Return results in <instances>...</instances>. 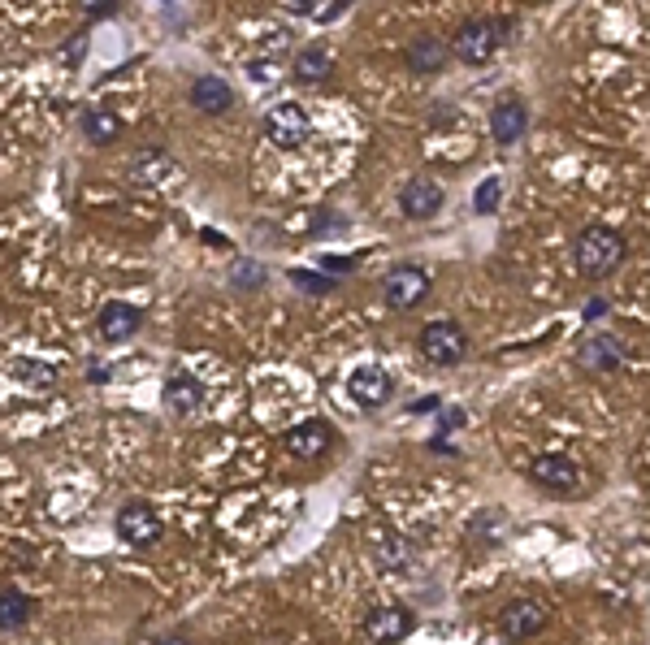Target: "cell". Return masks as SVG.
I'll list each match as a JSON object with an SVG mask.
<instances>
[{
    "mask_svg": "<svg viewBox=\"0 0 650 645\" xmlns=\"http://www.w3.org/2000/svg\"><path fill=\"white\" fill-rule=\"evenodd\" d=\"M83 135L91 139V143H113L117 135H122V122H117V113H109V109H100V104H91V109H83Z\"/></svg>",
    "mask_w": 650,
    "mask_h": 645,
    "instance_id": "cell-20",
    "label": "cell"
},
{
    "mask_svg": "<svg viewBox=\"0 0 650 645\" xmlns=\"http://www.w3.org/2000/svg\"><path fill=\"white\" fill-rule=\"evenodd\" d=\"M577 364L585 373H616V368L629 364V347H624V338H616V334L585 338L577 351Z\"/></svg>",
    "mask_w": 650,
    "mask_h": 645,
    "instance_id": "cell-9",
    "label": "cell"
},
{
    "mask_svg": "<svg viewBox=\"0 0 650 645\" xmlns=\"http://www.w3.org/2000/svg\"><path fill=\"white\" fill-rule=\"evenodd\" d=\"M624 239L616 230H607V226H590L577 239V269H581V278H607V273H616L624 265Z\"/></svg>",
    "mask_w": 650,
    "mask_h": 645,
    "instance_id": "cell-1",
    "label": "cell"
},
{
    "mask_svg": "<svg viewBox=\"0 0 650 645\" xmlns=\"http://www.w3.org/2000/svg\"><path fill=\"white\" fill-rule=\"evenodd\" d=\"M200 234H204L208 247H230V239H226V234H217V230H200Z\"/></svg>",
    "mask_w": 650,
    "mask_h": 645,
    "instance_id": "cell-28",
    "label": "cell"
},
{
    "mask_svg": "<svg viewBox=\"0 0 650 645\" xmlns=\"http://www.w3.org/2000/svg\"><path fill=\"white\" fill-rule=\"evenodd\" d=\"M31 598L18 594V589H0V628H26L31 620Z\"/></svg>",
    "mask_w": 650,
    "mask_h": 645,
    "instance_id": "cell-21",
    "label": "cell"
},
{
    "mask_svg": "<svg viewBox=\"0 0 650 645\" xmlns=\"http://www.w3.org/2000/svg\"><path fill=\"white\" fill-rule=\"evenodd\" d=\"M330 65H334V57L330 52H325L321 44H312V48H304L295 57V65H291V74H295V83H325V78H330Z\"/></svg>",
    "mask_w": 650,
    "mask_h": 645,
    "instance_id": "cell-19",
    "label": "cell"
},
{
    "mask_svg": "<svg viewBox=\"0 0 650 645\" xmlns=\"http://www.w3.org/2000/svg\"><path fill=\"white\" fill-rule=\"evenodd\" d=\"M416 628V615L408 607H373L364 615V637L373 645H399Z\"/></svg>",
    "mask_w": 650,
    "mask_h": 645,
    "instance_id": "cell-7",
    "label": "cell"
},
{
    "mask_svg": "<svg viewBox=\"0 0 650 645\" xmlns=\"http://www.w3.org/2000/svg\"><path fill=\"white\" fill-rule=\"evenodd\" d=\"M321 269H330V273H347V269H356V260H347V256H321Z\"/></svg>",
    "mask_w": 650,
    "mask_h": 645,
    "instance_id": "cell-25",
    "label": "cell"
},
{
    "mask_svg": "<svg viewBox=\"0 0 650 645\" xmlns=\"http://www.w3.org/2000/svg\"><path fill=\"white\" fill-rule=\"evenodd\" d=\"M330 442H334V433L321 425V420H304V425H295L291 433H286V451L299 455V459H317L330 451Z\"/></svg>",
    "mask_w": 650,
    "mask_h": 645,
    "instance_id": "cell-17",
    "label": "cell"
},
{
    "mask_svg": "<svg viewBox=\"0 0 650 645\" xmlns=\"http://www.w3.org/2000/svg\"><path fill=\"white\" fill-rule=\"evenodd\" d=\"M607 312V299H590V304H585V321H598Z\"/></svg>",
    "mask_w": 650,
    "mask_h": 645,
    "instance_id": "cell-27",
    "label": "cell"
},
{
    "mask_svg": "<svg viewBox=\"0 0 650 645\" xmlns=\"http://www.w3.org/2000/svg\"><path fill=\"white\" fill-rule=\"evenodd\" d=\"M442 200H447V195H442V187L434 178H412L408 187L399 191V208L403 213H408L412 221H429V217H438V208H442Z\"/></svg>",
    "mask_w": 650,
    "mask_h": 645,
    "instance_id": "cell-11",
    "label": "cell"
},
{
    "mask_svg": "<svg viewBox=\"0 0 650 645\" xmlns=\"http://www.w3.org/2000/svg\"><path fill=\"white\" fill-rule=\"evenodd\" d=\"M434 407H438V399H416V403L408 407V412H412V416H421V412H434Z\"/></svg>",
    "mask_w": 650,
    "mask_h": 645,
    "instance_id": "cell-29",
    "label": "cell"
},
{
    "mask_svg": "<svg viewBox=\"0 0 650 645\" xmlns=\"http://www.w3.org/2000/svg\"><path fill=\"white\" fill-rule=\"evenodd\" d=\"M117 537L126 546H156L165 537V524L148 503H126L117 511Z\"/></svg>",
    "mask_w": 650,
    "mask_h": 645,
    "instance_id": "cell-5",
    "label": "cell"
},
{
    "mask_svg": "<svg viewBox=\"0 0 650 645\" xmlns=\"http://www.w3.org/2000/svg\"><path fill=\"white\" fill-rule=\"evenodd\" d=\"M161 399H165L169 416H195L200 412V403H204V386L191 373H169Z\"/></svg>",
    "mask_w": 650,
    "mask_h": 645,
    "instance_id": "cell-13",
    "label": "cell"
},
{
    "mask_svg": "<svg viewBox=\"0 0 650 645\" xmlns=\"http://www.w3.org/2000/svg\"><path fill=\"white\" fill-rule=\"evenodd\" d=\"M503 26L494 22V18H468L460 31H455V44H451V52L460 57L464 65H486L494 52H499V44H503Z\"/></svg>",
    "mask_w": 650,
    "mask_h": 645,
    "instance_id": "cell-2",
    "label": "cell"
},
{
    "mask_svg": "<svg viewBox=\"0 0 650 645\" xmlns=\"http://www.w3.org/2000/svg\"><path fill=\"white\" fill-rule=\"evenodd\" d=\"M13 377H22V386L31 390H52V381H57L48 364H31V360H13Z\"/></svg>",
    "mask_w": 650,
    "mask_h": 645,
    "instance_id": "cell-22",
    "label": "cell"
},
{
    "mask_svg": "<svg viewBox=\"0 0 650 645\" xmlns=\"http://www.w3.org/2000/svg\"><path fill=\"white\" fill-rule=\"evenodd\" d=\"M291 282L299 286V291H308V295H330L334 291V278H317V273H308V269H295Z\"/></svg>",
    "mask_w": 650,
    "mask_h": 645,
    "instance_id": "cell-23",
    "label": "cell"
},
{
    "mask_svg": "<svg viewBox=\"0 0 650 645\" xmlns=\"http://www.w3.org/2000/svg\"><path fill=\"white\" fill-rule=\"evenodd\" d=\"M499 633L507 641H529V637H542L546 633V607L533 598H516L499 611Z\"/></svg>",
    "mask_w": 650,
    "mask_h": 645,
    "instance_id": "cell-6",
    "label": "cell"
},
{
    "mask_svg": "<svg viewBox=\"0 0 650 645\" xmlns=\"http://www.w3.org/2000/svg\"><path fill=\"white\" fill-rule=\"evenodd\" d=\"M421 355L429 364H460L468 355V334L455 321H429L421 329Z\"/></svg>",
    "mask_w": 650,
    "mask_h": 645,
    "instance_id": "cell-4",
    "label": "cell"
},
{
    "mask_svg": "<svg viewBox=\"0 0 650 645\" xmlns=\"http://www.w3.org/2000/svg\"><path fill=\"white\" fill-rule=\"evenodd\" d=\"M265 135H269L273 148L295 152V148H304V143L312 139V122H308V113L299 109V104H273V109L265 113Z\"/></svg>",
    "mask_w": 650,
    "mask_h": 645,
    "instance_id": "cell-3",
    "label": "cell"
},
{
    "mask_svg": "<svg viewBox=\"0 0 650 645\" xmlns=\"http://www.w3.org/2000/svg\"><path fill=\"white\" fill-rule=\"evenodd\" d=\"M460 425H464V412H460V407H447V412H442V433L460 429Z\"/></svg>",
    "mask_w": 650,
    "mask_h": 645,
    "instance_id": "cell-26",
    "label": "cell"
},
{
    "mask_svg": "<svg viewBox=\"0 0 650 645\" xmlns=\"http://www.w3.org/2000/svg\"><path fill=\"white\" fill-rule=\"evenodd\" d=\"M525 130H529V109L520 100H503L499 109L490 113V135H494V143H503V148L525 139Z\"/></svg>",
    "mask_w": 650,
    "mask_h": 645,
    "instance_id": "cell-14",
    "label": "cell"
},
{
    "mask_svg": "<svg viewBox=\"0 0 650 645\" xmlns=\"http://www.w3.org/2000/svg\"><path fill=\"white\" fill-rule=\"evenodd\" d=\"M347 390H351V399H356L360 407H382L395 399V381H390L386 368H377V364H360V368H351L347 373Z\"/></svg>",
    "mask_w": 650,
    "mask_h": 645,
    "instance_id": "cell-8",
    "label": "cell"
},
{
    "mask_svg": "<svg viewBox=\"0 0 650 645\" xmlns=\"http://www.w3.org/2000/svg\"><path fill=\"white\" fill-rule=\"evenodd\" d=\"M191 104L200 113H226L234 104V87L226 83V78H217V74H200L191 83Z\"/></svg>",
    "mask_w": 650,
    "mask_h": 645,
    "instance_id": "cell-18",
    "label": "cell"
},
{
    "mask_svg": "<svg viewBox=\"0 0 650 645\" xmlns=\"http://www.w3.org/2000/svg\"><path fill=\"white\" fill-rule=\"evenodd\" d=\"M425 295H429V273H425V269L403 265V269H395V273L386 278V299H390V308H399V312L416 308Z\"/></svg>",
    "mask_w": 650,
    "mask_h": 645,
    "instance_id": "cell-10",
    "label": "cell"
},
{
    "mask_svg": "<svg viewBox=\"0 0 650 645\" xmlns=\"http://www.w3.org/2000/svg\"><path fill=\"white\" fill-rule=\"evenodd\" d=\"M139 325H143V317H139L135 304H122V299H113V304L100 308V338H104V342H126V338H135Z\"/></svg>",
    "mask_w": 650,
    "mask_h": 645,
    "instance_id": "cell-15",
    "label": "cell"
},
{
    "mask_svg": "<svg viewBox=\"0 0 650 645\" xmlns=\"http://www.w3.org/2000/svg\"><path fill=\"white\" fill-rule=\"evenodd\" d=\"M447 61H451V48L438 35H416L408 44V70L416 74H442Z\"/></svg>",
    "mask_w": 650,
    "mask_h": 645,
    "instance_id": "cell-16",
    "label": "cell"
},
{
    "mask_svg": "<svg viewBox=\"0 0 650 645\" xmlns=\"http://www.w3.org/2000/svg\"><path fill=\"white\" fill-rule=\"evenodd\" d=\"M499 195H503V187H499V178H486L477 187V213H494V204H499Z\"/></svg>",
    "mask_w": 650,
    "mask_h": 645,
    "instance_id": "cell-24",
    "label": "cell"
},
{
    "mask_svg": "<svg viewBox=\"0 0 650 645\" xmlns=\"http://www.w3.org/2000/svg\"><path fill=\"white\" fill-rule=\"evenodd\" d=\"M529 472H533V481L546 485V490H555V494L577 490V481H581V472H577V464H572L568 455H538L529 464Z\"/></svg>",
    "mask_w": 650,
    "mask_h": 645,
    "instance_id": "cell-12",
    "label": "cell"
}]
</instances>
